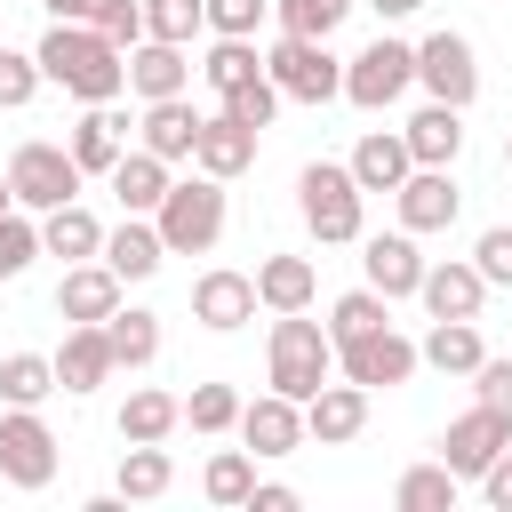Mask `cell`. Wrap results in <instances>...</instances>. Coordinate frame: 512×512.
Listing matches in <instances>:
<instances>
[{"label": "cell", "mask_w": 512, "mask_h": 512, "mask_svg": "<svg viewBox=\"0 0 512 512\" xmlns=\"http://www.w3.org/2000/svg\"><path fill=\"white\" fill-rule=\"evenodd\" d=\"M32 56H40V80H56V88L80 96V104H112V96L128 88V56H120L96 24H48V40H40Z\"/></svg>", "instance_id": "6da1fadb"}, {"label": "cell", "mask_w": 512, "mask_h": 512, "mask_svg": "<svg viewBox=\"0 0 512 512\" xmlns=\"http://www.w3.org/2000/svg\"><path fill=\"white\" fill-rule=\"evenodd\" d=\"M152 224H160V248H168V256H208V248L224 240V184H216V176H184V184L168 176Z\"/></svg>", "instance_id": "7a4b0ae2"}, {"label": "cell", "mask_w": 512, "mask_h": 512, "mask_svg": "<svg viewBox=\"0 0 512 512\" xmlns=\"http://www.w3.org/2000/svg\"><path fill=\"white\" fill-rule=\"evenodd\" d=\"M328 376H336V336L320 320H304V312H280L272 320V392L312 400Z\"/></svg>", "instance_id": "3957f363"}, {"label": "cell", "mask_w": 512, "mask_h": 512, "mask_svg": "<svg viewBox=\"0 0 512 512\" xmlns=\"http://www.w3.org/2000/svg\"><path fill=\"white\" fill-rule=\"evenodd\" d=\"M360 184H352V168H336V160H312L304 176H296V208H304V224H312V240L320 248H344V240H360Z\"/></svg>", "instance_id": "277c9868"}, {"label": "cell", "mask_w": 512, "mask_h": 512, "mask_svg": "<svg viewBox=\"0 0 512 512\" xmlns=\"http://www.w3.org/2000/svg\"><path fill=\"white\" fill-rule=\"evenodd\" d=\"M264 80H272L280 96H296V104L344 96V64L328 56V40H304V32H280V40L264 48Z\"/></svg>", "instance_id": "5b68a950"}, {"label": "cell", "mask_w": 512, "mask_h": 512, "mask_svg": "<svg viewBox=\"0 0 512 512\" xmlns=\"http://www.w3.org/2000/svg\"><path fill=\"white\" fill-rule=\"evenodd\" d=\"M408 88H416V48L392 40V32H376V40L344 64V96H352L360 112H384V104H400Z\"/></svg>", "instance_id": "8992f818"}, {"label": "cell", "mask_w": 512, "mask_h": 512, "mask_svg": "<svg viewBox=\"0 0 512 512\" xmlns=\"http://www.w3.org/2000/svg\"><path fill=\"white\" fill-rule=\"evenodd\" d=\"M336 368H344L360 392H392V384H408L424 360H416V344H408V336L384 320V328H360V336H344V344H336Z\"/></svg>", "instance_id": "52a82bcc"}, {"label": "cell", "mask_w": 512, "mask_h": 512, "mask_svg": "<svg viewBox=\"0 0 512 512\" xmlns=\"http://www.w3.org/2000/svg\"><path fill=\"white\" fill-rule=\"evenodd\" d=\"M8 192H16V208H64V200H80V160L64 152V144H16V160H8Z\"/></svg>", "instance_id": "ba28073f"}, {"label": "cell", "mask_w": 512, "mask_h": 512, "mask_svg": "<svg viewBox=\"0 0 512 512\" xmlns=\"http://www.w3.org/2000/svg\"><path fill=\"white\" fill-rule=\"evenodd\" d=\"M0 480L8 488H48L56 480V432L40 424V408L0 416Z\"/></svg>", "instance_id": "9c48e42d"}, {"label": "cell", "mask_w": 512, "mask_h": 512, "mask_svg": "<svg viewBox=\"0 0 512 512\" xmlns=\"http://www.w3.org/2000/svg\"><path fill=\"white\" fill-rule=\"evenodd\" d=\"M416 80L432 88V104H472L480 96V64H472V40L464 32H432V40H416Z\"/></svg>", "instance_id": "30bf717a"}, {"label": "cell", "mask_w": 512, "mask_h": 512, "mask_svg": "<svg viewBox=\"0 0 512 512\" xmlns=\"http://www.w3.org/2000/svg\"><path fill=\"white\" fill-rule=\"evenodd\" d=\"M504 440H512V416L480 400L472 416H456V424L440 432V464H448L456 480H480V472H488V464L504 456Z\"/></svg>", "instance_id": "8fae6325"}, {"label": "cell", "mask_w": 512, "mask_h": 512, "mask_svg": "<svg viewBox=\"0 0 512 512\" xmlns=\"http://www.w3.org/2000/svg\"><path fill=\"white\" fill-rule=\"evenodd\" d=\"M392 200H400V232H448L456 208H464V192H456L448 168H408L392 184Z\"/></svg>", "instance_id": "7c38bea8"}, {"label": "cell", "mask_w": 512, "mask_h": 512, "mask_svg": "<svg viewBox=\"0 0 512 512\" xmlns=\"http://www.w3.org/2000/svg\"><path fill=\"white\" fill-rule=\"evenodd\" d=\"M232 432L248 440V456H296L304 448V400H288V392L240 400V424Z\"/></svg>", "instance_id": "4fadbf2b"}, {"label": "cell", "mask_w": 512, "mask_h": 512, "mask_svg": "<svg viewBox=\"0 0 512 512\" xmlns=\"http://www.w3.org/2000/svg\"><path fill=\"white\" fill-rule=\"evenodd\" d=\"M192 320L232 336L240 320H256V272H200L192 280Z\"/></svg>", "instance_id": "5bb4252c"}, {"label": "cell", "mask_w": 512, "mask_h": 512, "mask_svg": "<svg viewBox=\"0 0 512 512\" xmlns=\"http://www.w3.org/2000/svg\"><path fill=\"white\" fill-rule=\"evenodd\" d=\"M360 424H368V392L344 376V384H320L312 400H304V440H320V448H344V440H360Z\"/></svg>", "instance_id": "9a60e30c"}, {"label": "cell", "mask_w": 512, "mask_h": 512, "mask_svg": "<svg viewBox=\"0 0 512 512\" xmlns=\"http://www.w3.org/2000/svg\"><path fill=\"white\" fill-rule=\"evenodd\" d=\"M360 272H368L376 296H416V280H424L416 232H376V240H360Z\"/></svg>", "instance_id": "2e32d148"}, {"label": "cell", "mask_w": 512, "mask_h": 512, "mask_svg": "<svg viewBox=\"0 0 512 512\" xmlns=\"http://www.w3.org/2000/svg\"><path fill=\"white\" fill-rule=\"evenodd\" d=\"M416 296H424V312H432V320H480L488 280H480V264H424Z\"/></svg>", "instance_id": "e0dca14e"}, {"label": "cell", "mask_w": 512, "mask_h": 512, "mask_svg": "<svg viewBox=\"0 0 512 512\" xmlns=\"http://www.w3.org/2000/svg\"><path fill=\"white\" fill-rule=\"evenodd\" d=\"M112 304H120V272L104 256L64 264V280H56V312L64 320H112Z\"/></svg>", "instance_id": "ac0fdd59"}, {"label": "cell", "mask_w": 512, "mask_h": 512, "mask_svg": "<svg viewBox=\"0 0 512 512\" xmlns=\"http://www.w3.org/2000/svg\"><path fill=\"white\" fill-rule=\"evenodd\" d=\"M184 80H192V56H184L176 40H136V48H128V88H136L144 104L184 96Z\"/></svg>", "instance_id": "d6986e66"}, {"label": "cell", "mask_w": 512, "mask_h": 512, "mask_svg": "<svg viewBox=\"0 0 512 512\" xmlns=\"http://www.w3.org/2000/svg\"><path fill=\"white\" fill-rule=\"evenodd\" d=\"M64 152L80 160V176H104L120 152H128V120L112 112V104H88L80 120H72V136H64Z\"/></svg>", "instance_id": "ffe728a7"}, {"label": "cell", "mask_w": 512, "mask_h": 512, "mask_svg": "<svg viewBox=\"0 0 512 512\" xmlns=\"http://www.w3.org/2000/svg\"><path fill=\"white\" fill-rule=\"evenodd\" d=\"M256 160V128H240V120H200V136H192V168L200 176H216V184H232L240 168Z\"/></svg>", "instance_id": "44dd1931"}, {"label": "cell", "mask_w": 512, "mask_h": 512, "mask_svg": "<svg viewBox=\"0 0 512 512\" xmlns=\"http://www.w3.org/2000/svg\"><path fill=\"white\" fill-rule=\"evenodd\" d=\"M104 176H112L120 216H152V208H160V192H168V160H160V152H144V144H128Z\"/></svg>", "instance_id": "7402d4cb"}, {"label": "cell", "mask_w": 512, "mask_h": 512, "mask_svg": "<svg viewBox=\"0 0 512 512\" xmlns=\"http://www.w3.org/2000/svg\"><path fill=\"white\" fill-rule=\"evenodd\" d=\"M400 144H408L416 168H448V160L464 152V112H456V104H424V112L400 128Z\"/></svg>", "instance_id": "603a6c76"}, {"label": "cell", "mask_w": 512, "mask_h": 512, "mask_svg": "<svg viewBox=\"0 0 512 512\" xmlns=\"http://www.w3.org/2000/svg\"><path fill=\"white\" fill-rule=\"evenodd\" d=\"M96 256H104V264L120 272V288H128V280H152L168 248H160V224H152V216H120V232H104Z\"/></svg>", "instance_id": "cb8c5ba5"}, {"label": "cell", "mask_w": 512, "mask_h": 512, "mask_svg": "<svg viewBox=\"0 0 512 512\" xmlns=\"http://www.w3.org/2000/svg\"><path fill=\"white\" fill-rule=\"evenodd\" d=\"M312 296H320L312 256H264L256 264V304L264 312H312Z\"/></svg>", "instance_id": "d4e9b609"}, {"label": "cell", "mask_w": 512, "mask_h": 512, "mask_svg": "<svg viewBox=\"0 0 512 512\" xmlns=\"http://www.w3.org/2000/svg\"><path fill=\"white\" fill-rule=\"evenodd\" d=\"M112 376V344H104V320H72L64 352H56V384L64 392H96Z\"/></svg>", "instance_id": "484cf974"}, {"label": "cell", "mask_w": 512, "mask_h": 512, "mask_svg": "<svg viewBox=\"0 0 512 512\" xmlns=\"http://www.w3.org/2000/svg\"><path fill=\"white\" fill-rule=\"evenodd\" d=\"M144 152H160V160H192V136H200V112L184 104V96H160V104H144Z\"/></svg>", "instance_id": "4316f807"}, {"label": "cell", "mask_w": 512, "mask_h": 512, "mask_svg": "<svg viewBox=\"0 0 512 512\" xmlns=\"http://www.w3.org/2000/svg\"><path fill=\"white\" fill-rule=\"evenodd\" d=\"M344 168H352V184H360V192H392V184H400L416 160H408V144H400V136L368 128V136L352 144V160H344Z\"/></svg>", "instance_id": "83f0119b"}, {"label": "cell", "mask_w": 512, "mask_h": 512, "mask_svg": "<svg viewBox=\"0 0 512 512\" xmlns=\"http://www.w3.org/2000/svg\"><path fill=\"white\" fill-rule=\"evenodd\" d=\"M104 344H112V368H152V360H160V312L112 304V320H104Z\"/></svg>", "instance_id": "f1b7e54d"}, {"label": "cell", "mask_w": 512, "mask_h": 512, "mask_svg": "<svg viewBox=\"0 0 512 512\" xmlns=\"http://www.w3.org/2000/svg\"><path fill=\"white\" fill-rule=\"evenodd\" d=\"M416 360H424V368H440V376H472L488 352H480V328H472V320H432V328H424V344H416Z\"/></svg>", "instance_id": "f546056e"}, {"label": "cell", "mask_w": 512, "mask_h": 512, "mask_svg": "<svg viewBox=\"0 0 512 512\" xmlns=\"http://www.w3.org/2000/svg\"><path fill=\"white\" fill-rule=\"evenodd\" d=\"M40 248H48V256H64V264H80V256H96V248H104V224H96L80 200H64V208H48V216H40Z\"/></svg>", "instance_id": "4dcf8cb0"}, {"label": "cell", "mask_w": 512, "mask_h": 512, "mask_svg": "<svg viewBox=\"0 0 512 512\" xmlns=\"http://www.w3.org/2000/svg\"><path fill=\"white\" fill-rule=\"evenodd\" d=\"M168 488H176V464H168V448H160V440H128V448H120V496L152 504V496H168Z\"/></svg>", "instance_id": "1f68e13d"}, {"label": "cell", "mask_w": 512, "mask_h": 512, "mask_svg": "<svg viewBox=\"0 0 512 512\" xmlns=\"http://www.w3.org/2000/svg\"><path fill=\"white\" fill-rule=\"evenodd\" d=\"M56 392V360H40V352H8L0 360V400L8 408H40Z\"/></svg>", "instance_id": "d6a6232c"}, {"label": "cell", "mask_w": 512, "mask_h": 512, "mask_svg": "<svg viewBox=\"0 0 512 512\" xmlns=\"http://www.w3.org/2000/svg\"><path fill=\"white\" fill-rule=\"evenodd\" d=\"M176 424H184L176 392H128V408H120V440H168Z\"/></svg>", "instance_id": "836d02e7"}, {"label": "cell", "mask_w": 512, "mask_h": 512, "mask_svg": "<svg viewBox=\"0 0 512 512\" xmlns=\"http://www.w3.org/2000/svg\"><path fill=\"white\" fill-rule=\"evenodd\" d=\"M200 72H208V88H216V96H232V88L264 80V56H256V40H224V32H216V48H208V64H200Z\"/></svg>", "instance_id": "e575fe53"}, {"label": "cell", "mask_w": 512, "mask_h": 512, "mask_svg": "<svg viewBox=\"0 0 512 512\" xmlns=\"http://www.w3.org/2000/svg\"><path fill=\"white\" fill-rule=\"evenodd\" d=\"M392 504L400 512H456V472L448 464H416V472H400Z\"/></svg>", "instance_id": "d590c367"}, {"label": "cell", "mask_w": 512, "mask_h": 512, "mask_svg": "<svg viewBox=\"0 0 512 512\" xmlns=\"http://www.w3.org/2000/svg\"><path fill=\"white\" fill-rule=\"evenodd\" d=\"M200 488H208V504H248V488H256V456H248V448H216L208 472H200Z\"/></svg>", "instance_id": "8d00e7d4"}, {"label": "cell", "mask_w": 512, "mask_h": 512, "mask_svg": "<svg viewBox=\"0 0 512 512\" xmlns=\"http://www.w3.org/2000/svg\"><path fill=\"white\" fill-rule=\"evenodd\" d=\"M384 320H392V296H376V288H352V296L328 304V336H336V344L360 336V328H384Z\"/></svg>", "instance_id": "74e56055"}, {"label": "cell", "mask_w": 512, "mask_h": 512, "mask_svg": "<svg viewBox=\"0 0 512 512\" xmlns=\"http://www.w3.org/2000/svg\"><path fill=\"white\" fill-rule=\"evenodd\" d=\"M200 24H208L200 0H144V40H176V48H192Z\"/></svg>", "instance_id": "f35d334b"}, {"label": "cell", "mask_w": 512, "mask_h": 512, "mask_svg": "<svg viewBox=\"0 0 512 512\" xmlns=\"http://www.w3.org/2000/svg\"><path fill=\"white\" fill-rule=\"evenodd\" d=\"M280 8V32H304V40H328L360 0H272Z\"/></svg>", "instance_id": "ab89813d"}, {"label": "cell", "mask_w": 512, "mask_h": 512, "mask_svg": "<svg viewBox=\"0 0 512 512\" xmlns=\"http://www.w3.org/2000/svg\"><path fill=\"white\" fill-rule=\"evenodd\" d=\"M184 424H192V432H232V424H240V392H232V384H192Z\"/></svg>", "instance_id": "60d3db41"}, {"label": "cell", "mask_w": 512, "mask_h": 512, "mask_svg": "<svg viewBox=\"0 0 512 512\" xmlns=\"http://www.w3.org/2000/svg\"><path fill=\"white\" fill-rule=\"evenodd\" d=\"M32 256H40V224L16 216V208H0V280H16Z\"/></svg>", "instance_id": "b9f144b4"}, {"label": "cell", "mask_w": 512, "mask_h": 512, "mask_svg": "<svg viewBox=\"0 0 512 512\" xmlns=\"http://www.w3.org/2000/svg\"><path fill=\"white\" fill-rule=\"evenodd\" d=\"M272 112H280V88H272V80H248V88L224 96V120H240V128H256V136L272 128Z\"/></svg>", "instance_id": "7bdbcfd3"}, {"label": "cell", "mask_w": 512, "mask_h": 512, "mask_svg": "<svg viewBox=\"0 0 512 512\" xmlns=\"http://www.w3.org/2000/svg\"><path fill=\"white\" fill-rule=\"evenodd\" d=\"M88 24H96V32H104V40L120 48V56H128V48L144 40V0H104V8L88 16Z\"/></svg>", "instance_id": "ee69618b"}, {"label": "cell", "mask_w": 512, "mask_h": 512, "mask_svg": "<svg viewBox=\"0 0 512 512\" xmlns=\"http://www.w3.org/2000/svg\"><path fill=\"white\" fill-rule=\"evenodd\" d=\"M200 8H208V24L224 40H256V24L272 16V0H200Z\"/></svg>", "instance_id": "f6af8a7d"}, {"label": "cell", "mask_w": 512, "mask_h": 512, "mask_svg": "<svg viewBox=\"0 0 512 512\" xmlns=\"http://www.w3.org/2000/svg\"><path fill=\"white\" fill-rule=\"evenodd\" d=\"M32 88H40V56H16V48H0V112L32 104Z\"/></svg>", "instance_id": "bcb514c9"}, {"label": "cell", "mask_w": 512, "mask_h": 512, "mask_svg": "<svg viewBox=\"0 0 512 512\" xmlns=\"http://www.w3.org/2000/svg\"><path fill=\"white\" fill-rule=\"evenodd\" d=\"M472 264H480V280H488V288H512V224H488V232H480V248H472Z\"/></svg>", "instance_id": "7dc6e473"}, {"label": "cell", "mask_w": 512, "mask_h": 512, "mask_svg": "<svg viewBox=\"0 0 512 512\" xmlns=\"http://www.w3.org/2000/svg\"><path fill=\"white\" fill-rule=\"evenodd\" d=\"M472 392L512 416V352H504V360H480V368H472Z\"/></svg>", "instance_id": "c3c4849f"}, {"label": "cell", "mask_w": 512, "mask_h": 512, "mask_svg": "<svg viewBox=\"0 0 512 512\" xmlns=\"http://www.w3.org/2000/svg\"><path fill=\"white\" fill-rule=\"evenodd\" d=\"M480 496H488L496 512H512V440H504V456H496V464L480 472Z\"/></svg>", "instance_id": "681fc988"}, {"label": "cell", "mask_w": 512, "mask_h": 512, "mask_svg": "<svg viewBox=\"0 0 512 512\" xmlns=\"http://www.w3.org/2000/svg\"><path fill=\"white\" fill-rule=\"evenodd\" d=\"M248 512H296V488H280V480H256V488H248Z\"/></svg>", "instance_id": "f907efd6"}, {"label": "cell", "mask_w": 512, "mask_h": 512, "mask_svg": "<svg viewBox=\"0 0 512 512\" xmlns=\"http://www.w3.org/2000/svg\"><path fill=\"white\" fill-rule=\"evenodd\" d=\"M40 8H48V16H56V24H88V16H96V8H104V0H40Z\"/></svg>", "instance_id": "816d5d0a"}, {"label": "cell", "mask_w": 512, "mask_h": 512, "mask_svg": "<svg viewBox=\"0 0 512 512\" xmlns=\"http://www.w3.org/2000/svg\"><path fill=\"white\" fill-rule=\"evenodd\" d=\"M368 8H376V16H384V24H400V16H416V8H424V0H368Z\"/></svg>", "instance_id": "f5cc1de1"}, {"label": "cell", "mask_w": 512, "mask_h": 512, "mask_svg": "<svg viewBox=\"0 0 512 512\" xmlns=\"http://www.w3.org/2000/svg\"><path fill=\"white\" fill-rule=\"evenodd\" d=\"M0 208H16V192H8V176H0Z\"/></svg>", "instance_id": "db71d44e"}, {"label": "cell", "mask_w": 512, "mask_h": 512, "mask_svg": "<svg viewBox=\"0 0 512 512\" xmlns=\"http://www.w3.org/2000/svg\"><path fill=\"white\" fill-rule=\"evenodd\" d=\"M504 168H512V136H504Z\"/></svg>", "instance_id": "11a10c76"}]
</instances>
